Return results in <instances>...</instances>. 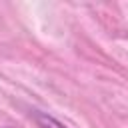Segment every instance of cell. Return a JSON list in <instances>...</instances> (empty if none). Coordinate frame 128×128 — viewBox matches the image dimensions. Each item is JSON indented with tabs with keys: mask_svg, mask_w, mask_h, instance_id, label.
<instances>
[{
	"mask_svg": "<svg viewBox=\"0 0 128 128\" xmlns=\"http://www.w3.org/2000/svg\"><path fill=\"white\" fill-rule=\"evenodd\" d=\"M34 120H36V124H38L40 128H68V126H64L60 120H56L54 116H50V114H46V112H36V114H34Z\"/></svg>",
	"mask_w": 128,
	"mask_h": 128,
	"instance_id": "1",
	"label": "cell"
}]
</instances>
